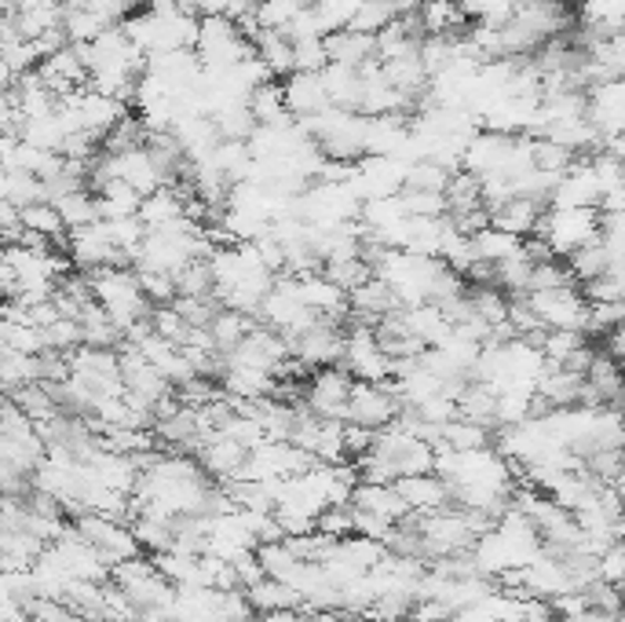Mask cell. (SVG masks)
<instances>
[{
	"label": "cell",
	"mask_w": 625,
	"mask_h": 622,
	"mask_svg": "<svg viewBox=\"0 0 625 622\" xmlns=\"http://www.w3.org/2000/svg\"><path fill=\"white\" fill-rule=\"evenodd\" d=\"M38 77L59 95V100H66V95L88 89L92 66H88V59H84L81 44H66V48H59V52H52L48 59H41Z\"/></svg>",
	"instance_id": "cell-12"
},
{
	"label": "cell",
	"mask_w": 625,
	"mask_h": 622,
	"mask_svg": "<svg viewBox=\"0 0 625 622\" xmlns=\"http://www.w3.org/2000/svg\"><path fill=\"white\" fill-rule=\"evenodd\" d=\"M63 30H66L70 44H95L111 27H106L92 8H77V11H66Z\"/></svg>",
	"instance_id": "cell-44"
},
{
	"label": "cell",
	"mask_w": 625,
	"mask_h": 622,
	"mask_svg": "<svg viewBox=\"0 0 625 622\" xmlns=\"http://www.w3.org/2000/svg\"><path fill=\"white\" fill-rule=\"evenodd\" d=\"M176 293L179 297H216V279L209 260H195L190 268L176 274Z\"/></svg>",
	"instance_id": "cell-47"
},
{
	"label": "cell",
	"mask_w": 625,
	"mask_h": 622,
	"mask_svg": "<svg viewBox=\"0 0 625 622\" xmlns=\"http://www.w3.org/2000/svg\"><path fill=\"white\" fill-rule=\"evenodd\" d=\"M403 319L410 326L414 338L425 344V349H442L454 338V322L442 315L439 304H417V308H403Z\"/></svg>",
	"instance_id": "cell-21"
},
{
	"label": "cell",
	"mask_w": 625,
	"mask_h": 622,
	"mask_svg": "<svg viewBox=\"0 0 625 622\" xmlns=\"http://www.w3.org/2000/svg\"><path fill=\"white\" fill-rule=\"evenodd\" d=\"M319 531H326L333 538H352L355 535V506L352 501H336V506L322 509Z\"/></svg>",
	"instance_id": "cell-51"
},
{
	"label": "cell",
	"mask_w": 625,
	"mask_h": 622,
	"mask_svg": "<svg viewBox=\"0 0 625 622\" xmlns=\"http://www.w3.org/2000/svg\"><path fill=\"white\" fill-rule=\"evenodd\" d=\"M322 85H326L333 106H341V111H355L363 106V92H366V77L363 70L355 66H341V63H330L322 70Z\"/></svg>",
	"instance_id": "cell-23"
},
{
	"label": "cell",
	"mask_w": 625,
	"mask_h": 622,
	"mask_svg": "<svg viewBox=\"0 0 625 622\" xmlns=\"http://www.w3.org/2000/svg\"><path fill=\"white\" fill-rule=\"evenodd\" d=\"M330 274V279L341 286V290H347V293H355L358 286H366L369 279H374V265H369V260L358 253V257H341V260H330L326 268H322Z\"/></svg>",
	"instance_id": "cell-38"
},
{
	"label": "cell",
	"mask_w": 625,
	"mask_h": 622,
	"mask_svg": "<svg viewBox=\"0 0 625 622\" xmlns=\"http://www.w3.org/2000/svg\"><path fill=\"white\" fill-rule=\"evenodd\" d=\"M198 462L216 484H235V480H242V473H246L249 447L238 444V439H231V436H212L209 444L201 447Z\"/></svg>",
	"instance_id": "cell-14"
},
{
	"label": "cell",
	"mask_w": 625,
	"mask_h": 622,
	"mask_svg": "<svg viewBox=\"0 0 625 622\" xmlns=\"http://www.w3.org/2000/svg\"><path fill=\"white\" fill-rule=\"evenodd\" d=\"M615 490H618V498H622V506H625V473L618 476V484H615Z\"/></svg>",
	"instance_id": "cell-56"
},
{
	"label": "cell",
	"mask_w": 625,
	"mask_h": 622,
	"mask_svg": "<svg viewBox=\"0 0 625 622\" xmlns=\"http://www.w3.org/2000/svg\"><path fill=\"white\" fill-rule=\"evenodd\" d=\"M111 165H114V176L125 179L128 187H136L143 198L154 195V190L168 187V179L162 173L158 158L150 154V147H136V151H125V154H111Z\"/></svg>",
	"instance_id": "cell-13"
},
{
	"label": "cell",
	"mask_w": 625,
	"mask_h": 622,
	"mask_svg": "<svg viewBox=\"0 0 625 622\" xmlns=\"http://www.w3.org/2000/svg\"><path fill=\"white\" fill-rule=\"evenodd\" d=\"M260 622H315V612H308V608H285V612L260 615Z\"/></svg>",
	"instance_id": "cell-54"
},
{
	"label": "cell",
	"mask_w": 625,
	"mask_h": 622,
	"mask_svg": "<svg viewBox=\"0 0 625 622\" xmlns=\"http://www.w3.org/2000/svg\"><path fill=\"white\" fill-rule=\"evenodd\" d=\"M395 490L406 501L410 512H436L442 506H450V487L439 473H420V476H403L395 480Z\"/></svg>",
	"instance_id": "cell-16"
},
{
	"label": "cell",
	"mask_w": 625,
	"mask_h": 622,
	"mask_svg": "<svg viewBox=\"0 0 625 622\" xmlns=\"http://www.w3.org/2000/svg\"><path fill=\"white\" fill-rule=\"evenodd\" d=\"M249 106H252V114H257L260 125H285V122H293L290 106H285V92H282V81L279 77L263 81V85L249 95Z\"/></svg>",
	"instance_id": "cell-32"
},
{
	"label": "cell",
	"mask_w": 625,
	"mask_h": 622,
	"mask_svg": "<svg viewBox=\"0 0 625 622\" xmlns=\"http://www.w3.org/2000/svg\"><path fill=\"white\" fill-rule=\"evenodd\" d=\"M395 19H399V11H395L392 0H363V4H358L355 22L347 30H358V33H369V38H377V33L388 30Z\"/></svg>",
	"instance_id": "cell-43"
},
{
	"label": "cell",
	"mask_w": 625,
	"mask_h": 622,
	"mask_svg": "<svg viewBox=\"0 0 625 622\" xmlns=\"http://www.w3.org/2000/svg\"><path fill=\"white\" fill-rule=\"evenodd\" d=\"M442 447L461 450V454L465 450H490V447H494V439H490L487 425H476V422H465V417H458V422H450L447 428H442Z\"/></svg>",
	"instance_id": "cell-35"
},
{
	"label": "cell",
	"mask_w": 625,
	"mask_h": 622,
	"mask_svg": "<svg viewBox=\"0 0 625 622\" xmlns=\"http://www.w3.org/2000/svg\"><path fill=\"white\" fill-rule=\"evenodd\" d=\"M74 528H77V535H81L84 542H88L111 568H117L122 560L143 557V549H139V542H136V531H132L128 520L103 517V512H81V517H74Z\"/></svg>",
	"instance_id": "cell-3"
},
{
	"label": "cell",
	"mask_w": 625,
	"mask_h": 622,
	"mask_svg": "<svg viewBox=\"0 0 625 622\" xmlns=\"http://www.w3.org/2000/svg\"><path fill=\"white\" fill-rule=\"evenodd\" d=\"M472 246H476V257L479 260H494V265H501V260H509L515 257L523 249V238H515L509 231H501V227L490 224L487 231H479L472 238Z\"/></svg>",
	"instance_id": "cell-36"
},
{
	"label": "cell",
	"mask_w": 625,
	"mask_h": 622,
	"mask_svg": "<svg viewBox=\"0 0 625 622\" xmlns=\"http://www.w3.org/2000/svg\"><path fill=\"white\" fill-rule=\"evenodd\" d=\"M249 593V604L257 608V615H268V612H285V608H304V597H300L293 585H285L279 579H263L260 585H252Z\"/></svg>",
	"instance_id": "cell-31"
},
{
	"label": "cell",
	"mask_w": 625,
	"mask_h": 622,
	"mask_svg": "<svg viewBox=\"0 0 625 622\" xmlns=\"http://www.w3.org/2000/svg\"><path fill=\"white\" fill-rule=\"evenodd\" d=\"M534 308V315L542 319L545 330H579L588 326V301L582 286H560V290H542L527 297Z\"/></svg>",
	"instance_id": "cell-9"
},
{
	"label": "cell",
	"mask_w": 625,
	"mask_h": 622,
	"mask_svg": "<svg viewBox=\"0 0 625 622\" xmlns=\"http://www.w3.org/2000/svg\"><path fill=\"white\" fill-rule=\"evenodd\" d=\"M311 4V0H260L257 8V27L260 30H282L290 33L296 15Z\"/></svg>",
	"instance_id": "cell-39"
},
{
	"label": "cell",
	"mask_w": 625,
	"mask_h": 622,
	"mask_svg": "<svg viewBox=\"0 0 625 622\" xmlns=\"http://www.w3.org/2000/svg\"><path fill=\"white\" fill-rule=\"evenodd\" d=\"M4 201H11V206H19V209L33 206V201H48L44 179H38L33 173H22V169H4Z\"/></svg>",
	"instance_id": "cell-40"
},
{
	"label": "cell",
	"mask_w": 625,
	"mask_h": 622,
	"mask_svg": "<svg viewBox=\"0 0 625 622\" xmlns=\"http://www.w3.org/2000/svg\"><path fill=\"white\" fill-rule=\"evenodd\" d=\"M285 341H290V352H293L296 363L315 374V370L344 363L347 326H341V322H330V319H315L308 330H300L296 338H285Z\"/></svg>",
	"instance_id": "cell-5"
},
{
	"label": "cell",
	"mask_w": 625,
	"mask_h": 622,
	"mask_svg": "<svg viewBox=\"0 0 625 622\" xmlns=\"http://www.w3.org/2000/svg\"><path fill=\"white\" fill-rule=\"evenodd\" d=\"M0 341H4V349H15V352H30V355L44 352V330L33 326V322H22V319H4Z\"/></svg>",
	"instance_id": "cell-42"
},
{
	"label": "cell",
	"mask_w": 625,
	"mask_h": 622,
	"mask_svg": "<svg viewBox=\"0 0 625 622\" xmlns=\"http://www.w3.org/2000/svg\"><path fill=\"white\" fill-rule=\"evenodd\" d=\"M282 92H285V106H290L296 122L319 117L333 106L326 85H322V74H290L282 81Z\"/></svg>",
	"instance_id": "cell-15"
},
{
	"label": "cell",
	"mask_w": 625,
	"mask_h": 622,
	"mask_svg": "<svg viewBox=\"0 0 625 622\" xmlns=\"http://www.w3.org/2000/svg\"><path fill=\"white\" fill-rule=\"evenodd\" d=\"M341 366L355 381H374V385H384V381L392 377L395 359L384 352V344H381L374 326L347 322V349H344V363Z\"/></svg>",
	"instance_id": "cell-6"
},
{
	"label": "cell",
	"mask_w": 625,
	"mask_h": 622,
	"mask_svg": "<svg viewBox=\"0 0 625 622\" xmlns=\"http://www.w3.org/2000/svg\"><path fill=\"white\" fill-rule=\"evenodd\" d=\"M406 173L410 165L399 162V158H384V154H369L355 165L352 173V187L355 195L363 201H374V198H395L406 190Z\"/></svg>",
	"instance_id": "cell-11"
},
{
	"label": "cell",
	"mask_w": 625,
	"mask_h": 622,
	"mask_svg": "<svg viewBox=\"0 0 625 622\" xmlns=\"http://www.w3.org/2000/svg\"><path fill=\"white\" fill-rule=\"evenodd\" d=\"M579 162L582 158L571 147H563V143H556V139L534 136V169L552 173V176H567Z\"/></svg>",
	"instance_id": "cell-37"
},
{
	"label": "cell",
	"mask_w": 625,
	"mask_h": 622,
	"mask_svg": "<svg viewBox=\"0 0 625 622\" xmlns=\"http://www.w3.org/2000/svg\"><path fill=\"white\" fill-rule=\"evenodd\" d=\"M447 206H450V212L483 206V179H479L476 173H468V169H458L447 184Z\"/></svg>",
	"instance_id": "cell-41"
},
{
	"label": "cell",
	"mask_w": 625,
	"mask_h": 622,
	"mask_svg": "<svg viewBox=\"0 0 625 622\" xmlns=\"http://www.w3.org/2000/svg\"><path fill=\"white\" fill-rule=\"evenodd\" d=\"M458 411H461L465 422L498 428V388L483 385V381H468V388L458 400Z\"/></svg>",
	"instance_id": "cell-27"
},
{
	"label": "cell",
	"mask_w": 625,
	"mask_h": 622,
	"mask_svg": "<svg viewBox=\"0 0 625 622\" xmlns=\"http://www.w3.org/2000/svg\"><path fill=\"white\" fill-rule=\"evenodd\" d=\"M252 48H257L260 63L268 66L279 81L296 74V44H293L290 33H282V30H260L257 38H252Z\"/></svg>",
	"instance_id": "cell-20"
},
{
	"label": "cell",
	"mask_w": 625,
	"mask_h": 622,
	"mask_svg": "<svg viewBox=\"0 0 625 622\" xmlns=\"http://www.w3.org/2000/svg\"><path fill=\"white\" fill-rule=\"evenodd\" d=\"M600 349H604L611 359H615V363L625 370V322H622V326L615 330V333H607V341L604 344H600Z\"/></svg>",
	"instance_id": "cell-53"
},
{
	"label": "cell",
	"mask_w": 625,
	"mask_h": 622,
	"mask_svg": "<svg viewBox=\"0 0 625 622\" xmlns=\"http://www.w3.org/2000/svg\"><path fill=\"white\" fill-rule=\"evenodd\" d=\"M352 388H355V377L347 374L344 366L315 370V374L308 377L304 406H308L311 414L330 417V422H347V403H352Z\"/></svg>",
	"instance_id": "cell-8"
},
{
	"label": "cell",
	"mask_w": 625,
	"mask_h": 622,
	"mask_svg": "<svg viewBox=\"0 0 625 622\" xmlns=\"http://www.w3.org/2000/svg\"><path fill=\"white\" fill-rule=\"evenodd\" d=\"M63 11H77V8H88V0H55Z\"/></svg>",
	"instance_id": "cell-55"
},
{
	"label": "cell",
	"mask_w": 625,
	"mask_h": 622,
	"mask_svg": "<svg viewBox=\"0 0 625 622\" xmlns=\"http://www.w3.org/2000/svg\"><path fill=\"white\" fill-rule=\"evenodd\" d=\"M399 297L388 290V282H381L377 274L366 286H358L352 293V322H363V326H374L381 319H388L392 311H399Z\"/></svg>",
	"instance_id": "cell-17"
},
{
	"label": "cell",
	"mask_w": 625,
	"mask_h": 622,
	"mask_svg": "<svg viewBox=\"0 0 625 622\" xmlns=\"http://www.w3.org/2000/svg\"><path fill=\"white\" fill-rule=\"evenodd\" d=\"M52 206L59 209V217H63V224L70 227V231H74V227L100 224V198H95V190H88V187L52 201Z\"/></svg>",
	"instance_id": "cell-34"
},
{
	"label": "cell",
	"mask_w": 625,
	"mask_h": 622,
	"mask_svg": "<svg viewBox=\"0 0 625 622\" xmlns=\"http://www.w3.org/2000/svg\"><path fill=\"white\" fill-rule=\"evenodd\" d=\"M352 506L358 512H374V517H384L392 523L410 517V509H406V501L399 498L395 484H363L358 480V487L352 490Z\"/></svg>",
	"instance_id": "cell-19"
},
{
	"label": "cell",
	"mask_w": 625,
	"mask_h": 622,
	"mask_svg": "<svg viewBox=\"0 0 625 622\" xmlns=\"http://www.w3.org/2000/svg\"><path fill=\"white\" fill-rule=\"evenodd\" d=\"M100 198V220H125V217H139V206H143V195L136 187H128L125 179H111L95 190Z\"/></svg>",
	"instance_id": "cell-26"
},
{
	"label": "cell",
	"mask_w": 625,
	"mask_h": 622,
	"mask_svg": "<svg viewBox=\"0 0 625 622\" xmlns=\"http://www.w3.org/2000/svg\"><path fill=\"white\" fill-rule=\"evenodd\" d=\"M293 44H296V74H322L330 66L326 38H304Z\"/></svg>",
	"instance_id": "cell-50"
},
{
	"label": "cell",
	"mask_w": 625,
	"mask_h": 622,
	"mask_svg": "<svg viewBox=\"0 0 625 622\" xmlns=\"http://www.w3.org/2000/svg\"><path fill=\"white\" fill-rule=\"evenodd\" d=\"M403 201H406V212H410V217L439 220L450 212L447 195H439V190H403Z\"/></svg>",
	"instance_id": "cell-49"
},
{
	"label": "cell",
	"mask_w": 625,
	"mask_h": 622,
	"mask_svg": "<svg viewBox=\"0 0 625 622\" xmlns=\"http://www.w3.org/2000/svg\"><path fill=\"white\" fill-rule=\"evenodd\" d=\"M252 330H257V319L246 315V311H231V308H220V315H216L212 326H209L216 349H220L223 355H231Z\"/></svg>",
	"instance_id": "cell-30"
},
{
	"label": "cell",
	"mask_w": 625,
	"mask_h": 622,
	"mask_svg": "<svg viewBox=\"0 0 625 622\" xmlns=\"http://www.w3.org/2000/svg\"><path fill=\"white\" fill-rule=\"evenodd\" d=\"M420 30L439 38V33H465L468 30V15L461 8V0H425L417 11Z\"/></svg>",
	"instance_id": "cell-25"
},
{
	"label": "cell",
	"mask_w": 625,
	"mask_h": 622,
	"mask_svg": "<svg viewBox=\"0 0 625 622\" xmlns=\"http://www.w3.org/2000/svg\"><path fill=\"white\" fill-rule=\"evenodd\" d=\"M88 282H92L95 301H100L106 315L122 326V333L136 330L139 322H150L154 304H150V297L143 293L136 268H100L88 274Z\"/></svg>",
	"instance_id": "cell-1"
},
{
	"label": "cell",
	"mask_w": 625,
	"mask_h": 622,
	"mask_svg": "<svg viewBox=\"0 0 625 622\" xmlns=\"http://www.w3.org/2000/svg\"><path fill=\"white\" fill-rule=\"evenodd\" d=\"M538 235L552 246V253L560 260H567L571 253H579L582 246L596 242L600 238V209H556L549 206L542 217Z\"/></svg>",
	"instance_id": "cell-4"
},
{
	"label": "cell",
	"mask_w": 625,
	"mask_h": 622,
	"mask_svg": "<svg viewBox=\"0 0 625 622\" xmlns=\"http://www.w3.org/2000/svg\"><path fill=\"white\" fill-rule=\"evenodd\" d=\"M84 344V330H81V322L77 319H55L52 326H44V352L52 349V352H77Z\"/></svg>",
	"instance_id": "cell-48"
},
{
	"label": "cell",
	"mask_w": 625,
	"mask_h": 622,
	"mask_svg": "<svg viewBox=\"0 0 625 622\" xmlns=\"http://www.w3.org/2000/svg\"><path fill=\"white\" fill-rule=\"evenodd\" d=\"M139 282H143V293L150 297V304H173L176 301V274H165V271H139Z\"/></svg>",
	"instance_id": "cell-52"
},
{
	"label": "cell",
	"mask_w": 625,
	"mask_h": 622,
	"mask_svg": "<svg viewBox=\"0 0 625 622\" xmlns=\"http://www.w3.org/2000/svg\"><path fill=\"white\" fill-rule=\"evenodd\" d=\"M150 330L158 333V338L179 344V349H184V344L190 341V333H195V326H190V322H187L184 315H179L176 304H158V308H154Z\"/></svg>",
	"instance_id": "cell-45"
},
{
	"label": "cell",
	"mask_w": 625,
	"mask_h": 622,
	"mask_svg": "<svg viewBox=\"0 0 625 622\" xmlns=\"http://www.w3.org/2000/svg\"><path fill=\"white\" fill-rule=\"evenodd\" d=\"M450 169L431 158H420L410 165V173H406V190H439V195H447V184H450Z\"/></svg>",
	"instance_id": "cell-46"
},
{
	"label": "cell",
	"mask_w": 625,
	"mask_h": 622,
	"mask_svg": "<svg viewBox=\"0 0 625 622\" xmlns=\"http://www.w3.org/2000/svg\"><path fill=\"white\" fill-rule=\"evenodd\" d=\"M260 319H263V326L279 330L282 338H296V333L308 330L319 315L304 304V297H300L296 274H279V279H274V290L268 293V301L260 308Z\"/></svg>",
	"instance_id": "cell-7"
},
{
	"label": "cell",
	"mask_w": 625,
	"mask_h": 622,
	"mask_svg": "<svg viewBox=\"0 0 625 622\" xmlns=\"http://www.w3.org/2000/svg\"><path fill=\"white\" fill-rule=\"evenodd\" d=\"M8 400H15V403H19V411L27 414L33 425H44V422H52L55 414H63V403H59L55 388H52V385H44V381H33V385L19 388V392H11Z\"/></svg>",
	"instance_id": "cell-28"
},
{
	"label": "cell",
	"mask_w": 625,
	"mask_h": 622,
	"mask_svg": "<svg viewBox=\"0 0 625 622\" xmlns=\"http://www.w3.org/2000/svg\"><path fill=\"white\" fill-rule=\"evenodd\" d=\"M326 52H330V63L363 70L366 63H374L377 59V38L358 33V30H336L326 38Z\"/></svg>",
	"instance_id": "cell-22"
},
{
	"label": "cell",
	"mask_w": 625,
	"mask_h": 622,
	"mask_svg": "<svg viewBox=\"0 0 625 622\" xmlns=\"http://www.w3.org/2000/svg\"><path fill=\"white\" fill-rule=\"evenodd\" d=\"M198 59L206 63V70H231L246 59L257 55V48L246 38V30L227 15H206L201 19L198 33Z\"/></svg>",
	"instance_id": "cell-2"
},
{
	"label": "cell",
	"mask_w": 625,
	"mask_h": 622,
	"mask_svg": "<svg viewBox=\"0 0 625 622\" xmlns=\"http://www.w3.org/2000/svg\"><path fill=\"white\" fill-rule=\"evenodd\" d=\"M545 212H549L545 201L515 195L512 201H504L501 209L490 212V217H494V227H501V231H509L515 238H531V235H538V227H542Z\"/></svg>",
	"instance_id": "cell-18"
},
{
	"label": "cell",
	"mask_w": 625,
	"mask_h": 622,
	"mask_svg": "<svg viewBox=\"0 0 625 622\" xmlns=\"http://www.w3.org/2000/svg\"><path fill=\"white\" fill-rule=\"evenodd\" d=\"M567 268H571L574 279H579V286H582V282L600 279V274L615 271V268H618V260H615V253H611V249H607L604 238H596V242H588V246L579 249V253H571V257H567Z\"/></svg>",
	"instance_id": "cell-29"
},
{
	"label": "cell",
	"mask_w": 625,
	"mask_h": 622,
	"mask_svg": "<svg viewBox=\"0 0 625 622\" xmlns=\"http://www.w3.org/2000/svg\"><path fill=\"white\" fill-rule=\"evenodd\" d=\"M48 542H41L38 535L22 531V528H4L0 538V557H4V571H30L44 557Z\"/></svg>",
	"instance_id": "cell-24"
},
{
	"label": "cell",
	"mask_w": 625,
	"mask_h": 622,
	"mask_svg": "<svg viewBox=\"0 0 625 622\" xmlns=\"http://www.w3.org/2000/svg\"><path fill=\"white\" fill-rule=\"evenodd\" d=\"M0 377H4L8 396H11V392L33 385V381H41V355L4 349V352H0Z\"/></svg>",
	"instance_id": "cell-33"
},
{
	"label": "cell",
	"mask_w": 625,
	"mask_h": 622,
	"mask_svg": "<svg viewBox=\"0 0 625 622\" xmlns=\"http://www.w3.org/2000/svg\"><path fill=\"white\" fill-rule=\"evenodd\" d=\"M403 414V403L395 396V388L384 381V385H374V381H355L352 388V403H347V425H363V428H388L395 417Z\"/></svg>",
	"instance_id": "cell-10"
}]
</instances>
